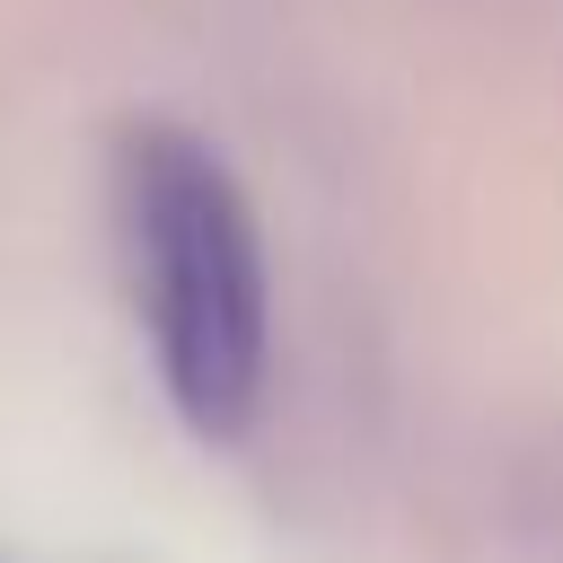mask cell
Wrapping results in <instances>:
<instances>
[{"label":"cell","mask_w":563,"mask_h":563,"mask_svg":"<svg viewBox=\"0 0 563 563\" xmlns=\"http://www.w3.org/2000/svg\"><path fill=\"white\" fill-rule=\"evenodd\" d=\"M123 220L132 273L150 308V352L194 431H238L264 396L273 290L255 202L229 158L176 123H141L123 141Z\"/></svg>","instance_id":"6da1fadb"}]
</instances>
